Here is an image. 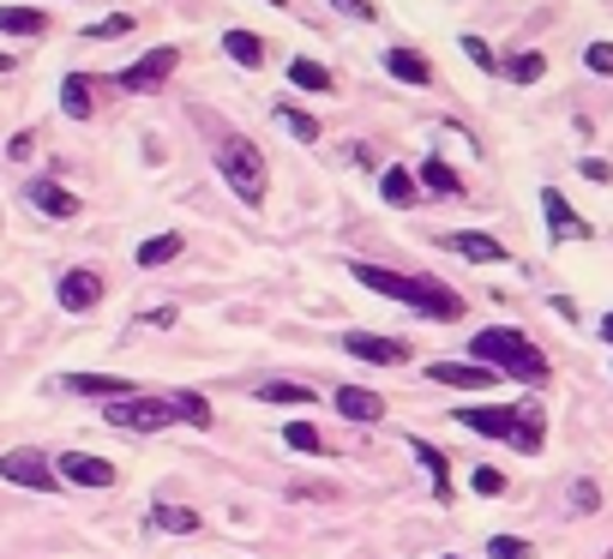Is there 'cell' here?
<instances>
[{
  "instance_id": "6da1fadb",
  "label": "cell",
  "mask_w": 613,
  "mask_h": 559,
  "mask_svg": "<svg viewBox=\"0 0 613 559\" xmlns=\"http://www.w3.org/2000/svg\"><path fill=\"white\" fill-rule=\"evenodd\" d=\"M469 355H476V367H488V373H500V379H523V385H547V379H554L547 355L523 332H476L469 337Z\"/></svg>"
},
{
  "instance_id": "7a4b0ae2",
  "label": "cell",
  "mask_w": 613,
  "mask_h": 559,
  "mask_svg": "<svg viewBox=\"0 0 613 559\" xmlns=\"http://www.w3.org/2000/svg\"><path fill=\"white\" fill-rule=\"evenodd\" d=\"M349 277H361V289H374V295L409 301L415 313H433V320H464V301H457L452 289H439L433 277H403V271H386V265H349Z\"/></svg>"
},
{
  "instance_id": "3957f363",
  "label": "cell",
  "mask_w": 613,
  "mask_h": 559,
  "mask_svg": "<svg viewBox=\"0 0 613 559\" xmlns=\"http://www.w3.org/2000/svg\"><path fill=\"white\" fill-rule=\"evenodd\" d=\"M216 169H223V181L241 193V205H259L265 199L271 169H265V150L253 145V138H216Z\"/></svg>"
},
{
  "instance_id": "277c9868",
  "label": "cell",
  "mask_w": 613,
  "mask_h": 559,
  "mask_svg": "<svg viewBox=\"0 0 613 559\" xmlns=\"http://www.w3.org/2000/svg\"><path fill=\"white\" fill-rule=\"evenodd\" d=\"M102 422L126 427V434H163V427L175 422V410H169V398H114L109 410H102Z\"/></svg>"
},
{
  "instance_id": "5b68a950",
  "label": "cell",
  "mask_w": 613,
  "mask_h": 559,
  "mask_svg": "<svg viewBox=\"0 0 613 559\" xmlns=\"http://www.w3.org/2000/svg\"><path fill=\"white\" fill-rule=\"evenodd\" d=\"M0 481H12V488H31V493H55L60 488L55 463H48L43 451H31V446L0 451Z\"/></svg>"
},
{
  "instance_id": "8992f818",
  "label": "cell",
  "mask_w": 613,
  "mask_h": 559,
  "mask_svg": "<svg viewBox=\"0 0 613 559\" xmlns=\"http://www.w3.org/2000/svg\"><path fill=\"white\" fill-rule=\"evenodd\" d=\"M175 67H181V48H151L145 60H133V67L121 72L126 91H163V85L175 79Z\"/></svg>"
},
{
  "instance_id": "52a82bcc",
  "label": "cell",
  "mask_w": 613,
  "mask_h": 559,
  "mask_svg": "<svg viewBox=\"0 0 613 559\" xmlns=\"http://www.w3.org/2000/svg\"><path fill=\"white\" fill-rule=\"evenodd\" d=\"M55 476L60 481H73V488H114L121 481V469L109 463V457H91V451H67L55 463Z\"/></svg>"
},
{
  "instance_id": "ba28073f",
  "label": "cell",
  "mask_w": 613,
  "mask_h": 559,
  "mask_svg": "<svg viewBox=\"0 0 613 559\" xmlns=\"http://www.w3.org/2000/svg\"><path fill=\"white\" fill-rule=\"evenodd\" d=\"M452 422H464L469 434H481V439H505V446H511V434H517V410H505V403H476V410H457Z\"/></svg>"
},
{
  "instance_id": "9c48e42d",
  "label": "cell",
  "mask_w": 613,
  "mask_h": 559,
  "mask_svg": "<svg viewBox=\"0 0 613 559\" xmlns=\"http://www.w3.org/2000/svg\"><path fill=\"white\" fill-rule=\"evenodd\" d=\"M542 211H547V235H554V241H590L595 235V228L566 205V193H559V187H542Z\"/></svg>"
},
{
  "instance_id": "30bf717a",
  "label": "cell",
  "mask_w": 613,
  "mask_h": 559,
  "mask_svg": "<svg viewBox=\"0 0 613 559\" xmlns=\"http://www.w3.org/2000/svg\"><path fill=\"white\" fill-rule=\"evenodd\" d=\"M343 349H349L355 361H374V367H398V361H409V343H403V337H367V332H349V337H343Z\"/></svg>"
},
{
  "instance_id": "8fae6325",
  "label": "cell",
  "mask_w": 613,
  "mask_h": 559,
  "mask_svg": "<svg viewBox=\"0 0 613 559\" xmlns=\"http://www.w3.org/2000/svg\"><path fill=\"white\" fill-rule=\"evenodd\" d=\"M337 415L343 422H361V427H374V422H386V398L379 391H367V385H337Z\"/></svg>"
},
{
  "instance_id": "7c38bea8",
  "label": "cell",
  "mask_w": 613,
  "mask_h": 559,
  "mask_svg": "<svg viewBox=\"0 0 613 559\" xmlns=\"http://www.w3.org/2000/svg\"><path fill=\"white\" fill-rule=\"evenodd\" d=\"M427 379H433V385H457V391H488V385H500V373H488V367H476V361H433Z\"/></svg>"
},
{
  "instance_id": "4fadbf2b",
  "label": "cell",
  "mask_w": 613,
  "mask_h": 559,
  "mask_svg": "<svg viewBox=\"0 0 613 559\" xmlns=\"http://www.w3.org/2000/svg\"><path fill=\"white\" fill-rule=\"evenodd\" d=\"M55 301H60V308H67V313H85V308H97V301H102V277H97V271H85V265H79V271H67V277H60V283H55Z\"/></svg>"
},
{
  "instance_id": "5bb4252c",
  "label": "cell",
  "mask_w": 613,
  "mask_h": 559,
  "mask_svg": "<svg viewBox=\"0 0 613 559\" xmlns=\"http://www.w3.org/2000/svg\"><path fill=\"white\" fill-rule=\"evenodd\" d=\"M181 247H187V235H181V228H163V235L138 241V271H157V265L181 259Z\"/></svg>"
},
{
  "instance_id": "9a60e30c",
  "label": "cell",
  "mask_w": 613,
  "mask_h": 559,
  "mask_svg": "<svg viewBox=\"0 0 613 559\" xmlns=\"http://www.w3.org/2000/svg\"><path fill=\"white\" fill-rule=\"evenodd\" d=\"M24 193H31V205L48 211V217H79V199H73L67 187H55V181H31Z\"/></svg>"
},
{
  "instance_id": "2e32d148",
  "label": "cell",
  "mask_w": 613,
  "mask_h": 559,
  "mask_svg": "<svg viewBox=\"0 0 613 559\" xmlns=\"http://www.w3.org/2000/svg\"><path fill=\"white\" fill-rule=\"evenodd\" d=\"M409 451H415V463L433 476V493H439V500H452V463H445V451L427 446V439H409Z\"/></svg>"
},
{
  "instance_id": "e0dca14e",
  "label": "cell",
  "mask_w": 613,
  "mask_h": 559,
  "mask_svg": "<svg viewBox=\"0 0 613 559\" xmlns=\"http://www.w3.org/2000/svg\"><path fill=\"white\" fill-rule=\"evenodd\" d=\"M511 446H517V451H530V457L547 446V415L535 410V403H523V410H517V434H511Z\"/></svg>"
},
{
  "instance_id": "ac0fdd59",
  "label": "cell",
  "mask_w": 613,
  "mask_h": 559,
  "mask_svg": "<svg viewBox=\"0 0 613 559\" xmlns=\"http://www.w3.org/2000/svg\"><path fill=\"white\" fill-rule=\"evenodd\" d=\"M386 72L403 85H433V67L415 55V48H386Z\"/></svg>"
},
{
  "instance_id": "d6986e66",
  "label": "cell",
  "mask_w": 613,
  "mask_h": 559,
  "mask_svg": "<svg viewBox=\"0 0 613 559\" xmlns=\"http://www.w3.org/2000/svg\"><path fill=\"white\" fill-rule=\"evenodd\" d=\"M415 181L427 187V193H439V199H464V181H457V175H452V163H439V157H427V163H421V169H415Z\"/></svg>"
},
{
  "instance_id": "ffe728a7",
  "label": "cell",
  "mask_w": 613,
  "mask_h": 559,
  "mask_svg": "<svg viewBox=\"0 0 613 559\" xmlns=\"http://www.w3.org/2000/svg\"><path fill=\"white\" fill-rule=\"evenodd\" d=\"M379 193H386V205H398V211H409L421 199V187H415V175L409 169H398V163H391L386 175H379Z\"/></svg>"
},
{
  "instance_id": "44dd1931",
  "label": "cell",
  "mask_w": 613,
  "mask_h": 559,
  "mask_svg": "<svg viewBox=\"0 0 613 559\" xmlns=\"http://www.w3.org/2000/svg\"><path fill=\"white\" fill-rule=\"evenodd\" d=\"M445 247L464 253V259H476V265H500L505 259V247L493 235H445Z\"/></svg>"
},
{
  "instance_id": "7402d4cb",
  "label": "cell",
  "mask_w": 613,
  "mask_h": 559,
  "mask_svg": "<svg viewBox=\"0 0 613 559\" xmlns=\"http://www.w3.org/2000/svg\"><path fill=\"white\" fill-rule=\"evenodd\" d=\"M60 109L73 114V121H91V79H85V72H67V79H60Z\"/></svg>"
},
{
  "instance_id": "603a6c76",
  "label": "cell",
  "mask_w": 613,
  "mask_h": 559,
  "mask_svg": "<svg viewBox=\"0 0 613 559\" xmlns=\"http://www.w3.org/2000/svg\"><path fill=\"white\" fill-rule=\"evenodd\" d=\"M289 85H301V91H313V97H325V91H337V79H331L319 60H306V55H296L289 60Z\"/></svg>"
},
{
  "instance_id": "cb8c5ba5",
  "label": "cell",
  "mask_w": 613,
  "mask_h": 559,
  "mask_svg": "<svg viewBox=\"0 0 613 559\" xmlns=\"http://www.w3.org/2000/svg\"><path fill=\"white\" fill-rule=\"evenodd\" d=\"M151 524H157L163 536H199V512H193V505H157Z\"/></svg>"
},
{
  "instance_id": "d4e9b609",
  "label": "cell",
  "mask_w": 613,
  "mask_h": 559,
  "mask_svg": "<svg viewBox=\"0 0 613 559\" xmlns=\"http://www.w3.org/2000/svg\"><path fill=\"white\" fill-rule=\"evenodd\" d=\"M223 55H229V60H241V67H259V60H265L259 31H241V24H235V31L223 36Z\"/></svg>"
},
{
  "instance_id": "484cf974",
  "label": "cell",
  "mask_w": 613,
  "mask_h": 559,
  "mask_svg": "<svg viewBox=\"0 0 613 559\" xmlns=\"http://www.w3.org/2000/svg\"><path fill=\"white\" fill-rule=\"evenodd\" d=\"M48 19L31 7H0V36H43Z\"/></svg>"
},
{
  "instance_id": "4316f807",
  "label": "cell",
  "mask_w": 613,
  "mask_h": 559,
  "mask_svg": "<svg viewBox=\"0 0 613 559\" xmlns=\"http://www.w3.org/2000/svg\"><path fill=\"white\" fill-rule=\"evenodd\" d=\"M67 385L85 391V398H126V391H133L126 379H109V373H73Z\"/></svg>"
},
{
  "instance_id": "83f0119b",
  "label": "cell",
  "mask_w": 613,
  "mask_h": 559,
  "mask_svg": "<svg viewBox=\"0 0 613 559\" xmlns=\"http://www.w3.org/2000/svg\"><path fill=\"white\" fill-rule=\"evenodd\" d=\"M169 410H175V422H193V427H211V403L199 398V391H175L169 398Z\"/></svg>"
},
{
  "instance_id": "f1b7e54d",
  "label": "cell",
  "mask_w": 613,
  "mask_h": 559,
  "mask_svg": "<svg viewBox=\"0 0 613 559\" xmlns=\"http://www.w3.org/2000/svg\"><path fill=\"white\" fill-rule=\"evenodd\" d=\"M259 403H313V391H306L301 379H265Z\"/></svg>"
},
{
  "instance_id": "f546056e",
  "label": "cell",
  "mask_w": 613,
  "mask_h": 559,
  "mask_svg": "<svg viewBox=\"0 0 613 559\" xmlns=\"http://www.w3.org/2000/svg\"><path fill=\"white\" fill-rule=\"evenodd\" d=\"M277 114H283V126L301 138V145H319V133H325V126H319L306 109H289V103H277Z\"/></svg>"
},
{
  "instance_id": "4dcf8cb0",
  "label": "cell",
  "mask_w": 613,
  "mask_h": 559,
  "mask_svg": "<svg viewBox=\"0 0 613 559\" xmlns=\"http://www.w3.org/2000/svg\"><path fill=\"white\" fill-rule=\"evenodd\" d=\"M511 85H535V79H542V72H547V55H535V48H523V55H511Z\"/></svg>"
},
{
  "instance_id": "1f68e13d",
  "label": "cell",
  "mask_w": 613,
  "mask_h": 559,
  "mask_svg": "<svg viewBox=\"0 0 613 559\" xmlns=\"http://www.w3.org/2000/svg\"><path fill=\"white\" fill-rule=\"evenodd\" d=\"M283 439H289V446H296V451H306V457H319V451H325V439H319V427H306V422H289V427H283Z\"/></svg>"
},
{
  "instance_id": "d6a6232c",
  "label": "cell",
  "mask_w": 613,
  "mask_h": 559,
  "mask_svg": "<svg viewBox=\"0 0 613 559\" xmlns=\"http://www.w3.org/2000/svg\"><path fill=\"white\" fill-rule=\"evenodd\" d=\"M469 488H476V493H481V500H500V493H505V469L481 463V469H476V476H469Z\"/></svg>"
},
{
  "instance_id": "836d02e7",
  "label": "cell",
  "mask_w": 613,
  "mask_h": 559,
  "mask_svg": "<svg viewBox=\"0 0 613 559\" xmlns=\"http://www.w3.org/2000/svg\"><path fill=\"white\" fill-rule=\"evenodd\" d=\"M488 559H535V548L523 536H493L488 541Z\"/></svg>"
},
{
  "instance_id": "e575fe53",
  "label": "cell",
  "mask_w": 613,
  "mask_h": 559,
  "mask_svg": "<svg viewBox=\"0 0 613 559\" xmlns=\"http://www.w3.org/2000/svg\"><path fill=\"white\" fill-rule=\"evenodd\" d=\"M583 67L602 72V79H613V43H590V48H583Z\"/></svg>"
},
{
  "instance_id": "d590c367",
  "label": "cell",
  "mask_w": 613,
  "mask_h": 559,
  "mask_svg": "<svg viewBox=\"0 0 613 559\" xmlns=\"http://www.w3.org/2000/svg\"><path fill=\"white\" fill-rule=\"evenodd\" d=\"M91 36H97V43H114V36H133V19H126V12H114V19L91 24Z\"/></svg>"
},
{
  "instance_id": "8d00e7d4",
  "label": "cell",
  "mask_w": 613,
  "mask_h": 559,
  "mask_svg": "<svg viewBox=\"0 0 613 559\" xmlns=\"http://www.w3.org/2000/svg\"><path fill=\"white\" fill-rule=\"evenodd\" d=\"M464 55H469V60H476V67H481V72H493V67H500V60H493V48H488V43H481V36H464Z\"/></svg>"
},
{
  "instance_id": "74e56055",
  "label": "cell",
  "mask_w": 613,
  "mask_h": 559,
  "mask_svg": "<svg viewBox=\"0 0 613 559\" xmlns=\"http://www.w3.org/2000/svg\"><path fill=\"white\" fill-rule=\"evenodd\" d=\"M571 505H578V512H595V505H602V488H595V481H578V488H571Z\"/></svg>"
},
{
  "instance_id": "f35d334b",
  "label": "cell",
  "mask_w": 613,
  "mask_h": 559,
  "mask_svg": "<svg viewBox=\"0 0 613 559\" xmlns=\"http://www.w3.org/2000/svg\"><path fill=\"white\" fill-rule=\"evenodd\" d=\"M583 181L608 187V181H613V169H608V163H602V157H590V163H583Z\"/></svg>"
},
{
  "instance_id": "ab89813d",
  "label": "cell",
  "mask_w": 613,
  "mask_h": 559,
  "mask_svg": "<svg viewBox=\"0 0 613 559\" xmlns=\"http://www.w3.org/2000/svg\"><path fill=\"white\" fill-rule=\"evenodd\" d=\"M31 150H36V138H31V133H19V138H12V145H7V157H12V163H24V157H31Z\"/></svg>"
},
{
  "instance_id": "60d3db41",
  "label": "cell",
  "mask_w": 613,
  "mask_h": 559,
  "mask_svg": "<svg viewBox=\"0 0 613 559\" xmlns=\"http://www.w3.org/2000/svg\"><path fill=\"white\" fill-rule=\"evenodd\" d=\"M331 7H343L349 19H374V0H331Z\"/></svg>"
},
{
  "instance_id": "b9f144b4",
  "label": "cell",
  "mask_w": 613,
  "mask_h": 559,
  "mask_svg": "<svg viewBox=\"0 0 613 559\" xmlns=\"http://www.w3.org/2000/svg\"><path fill=\"white\" fill-rule=\"evenodd\" d=\"M138 325H157V332H163V325H175V308H157V313H145V320H138Z\"/></svg>"
},
{
  "instance_id": "7bdbcfd3",
  "label": "cell",
  "mask_w": 613,
  "mask_h": 559,
  "mask_svg": "<svg viewBox=\"0 0 613 559\" xmlns=\"http://www.w3.org/2000/svg\"><path fill=\"white\" fill-rule=\"evenodd\" d=\"M602 343H613V313H608V320H602Z\"/></svg>"
},
{
  "instance_id": "ee69618b",
  "label": "cell",
  "mask_w": 613,
  "mask_h": 559,
  "mask_svg": "<svg viewBox=\"0 0 613 559\" xmlns=\"http://www.w3.org/2000/svg\"><path fill=\"white\" fill-rule=\"evenodd\" d=\"M0 72H12V60H7V55H0Z\"/></svg>"
},
{
  "instance_id": "f6af8a7d",
  "label": "cell",
  "mask_w": 613,
  "mask_h": 559,
  "mask_svg": "<svg viewBox=\"0 0 613 559\" xmlns=\"http://www.w3.org/2000/svg\"><path fill=\"white\" fill-rule=\"evenodd\" d=\"M265 7H289V0H265Z\"/></svg>"
},
{
  "instance_id": "bcb514c9",
  "label": "cell",
  "mask_w": 613,
  "mask_h": 559,
  "mask_svg": "<svg viewBox=\"0 0 613 559\" xmlns=\"http://www.w3.org/2000/svg\"><path fill=\"white\" fill-rule=\"evenodd\" d=\"M439 559H457V554H439Z\"/></svg>"
},
{
  "instance_id": "7dc6e473",
  "label": "cell",
  "mask_w": 613,
  "mask_h": 559,
  "mask_svg": "<svg viewBox=\"0 0 613 559\" xmlns=\"http://www.w3.org/2000/svg\"><path fill=\"white\" fill-rule=\"evenodd\" d=\"M608 559H613V554H608Z\"/></svg>"
}]
</instances>
